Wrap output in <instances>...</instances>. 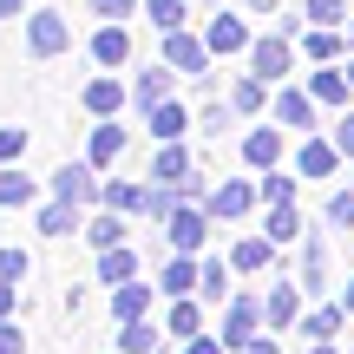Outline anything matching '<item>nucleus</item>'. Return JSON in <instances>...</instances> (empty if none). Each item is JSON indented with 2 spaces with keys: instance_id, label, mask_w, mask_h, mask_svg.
Instances as JSON below:
<instances>
[{
  "instance_id": "2",
  "label": "nucleus",
  "mask_w": 354,
  "mask_h": 354,
  "mask_svg": "<svg viewBox=\"0 0 354 354\" xmlns=\"http://www.w3.org/2000/svg\"><path fill=\"white\" fill-rule=\"evenodd\" d=\"M26 46H33V59H59V53L73 46V26L53 7H39V13H26Z\"/></svg>"
},
{
  "instance_id": "38",
  "label": "nucleus",
  "mask_w": 354,
  "mask_h": 354,
  "mask_svg": "<svg viewBox=\"0 0 354 354\" xmlns=\"http://www.w3.org/2000/svg\"><path fill=\"white\" fill-rule=\"evenodd\" d=\"M26 158V131L20 125H0V165H20Z\"/></svg>"
},
{
  "instance_id": "16",
  "label": "nucleus",
  "mask_w": 354,
  "mask_h": 354,
  "mask_svg": "<svg viewBox=\"0 0 354 354\" xmlns=\"http://www.w3.org/2000/svg\"><path fill=\"white\" fill-rule=\"evenodd\" d=\"M138 276V250H131V243H112V250H99V282H131Z\"/></svg>"
},
{
  "instance_id": "39",
  "label": "nucleus",
  "mask_w": 354,
  "mask_h": 354,
  "mask_svg": "<svg viewBox=\"0 0 354 354\" xmlns=\"http://www.w3.org/2000/svg\"><path fill=\"white\" fill-rule=\"evenodd\" d=\"M302 53H308V59H322V66H328V59H335V26H315V33L302 39Z\"/></svg>"
},
{
  "instance_id": "4",
  "label": "nucleus",
  "mask_w": 354,
  "mask_h": 354,
  "mask_svg": "<svg viewBox=\"0 0 354 354\" xmlns=\"http://www.w3.org/2000/svg\"><path fill=\"white\" fill-rule=\"evenodd\" d=\"M53 197H66V203H99L105 197V184H99V165H59L53 171Z\"/></svg>"
},
{
  "instance_id": "45",
  "label": "nucleus",
  "mask_w": 354,
  "mask_h": 354,
  "mask_svg": "<svg viewBox=\"0 0 354 354\" xmlns=\"http://www.w3.org/2000/svg\"><path fill=\"white\" fill-rule=\"evenodd\" d=\"M184 354H223V335H190Z\"/></svg>"
},
{
  "instance_id": "46",
  "label": "nucleus",
  "mask_w": 354,
  "mask_h": 354,
  "mask_svg": "<svg viewBox=\"0 0 354 354\" xmlns=\"http://www.w3.org/2000/svg\"><path fill=\"white\" fill-rule=\"evenodd\" d=\"M13 308H20V282H7V276H0V322H7Z\"/></svg>"
},
{
  "instance_id": "51",
  "label": "nucleus",
  "mask_w": 354,
  "mask_h": 354,
  "mask_svg": "<svg viewBox=\"0 0 354 354\" xmlns=\"http://www.w3.org/2000/svg\"><path fill=\"white\" fill-rule=\"evenodd\" d=\"M308 354H335V348H328V342H315V348H308Z\"/></svg>"
},
{
  "instance_id": "35",
  "label": "nucleus",
  "mask_w": 354,
  "mask_h": 354,
  "mask_svg": "<svg viewBox=\"0 0 354 354\" xmlns=\"http://www.w3.org/2000/svg\"><path fill=\"white\" fill-rule=\"evenodd\" d=\"M263 86H269V79H236V86H230V112H256V105H263Z\"/></svg>"
},
{
  "instance_id": "32",
  "label": "nucleus",
  "mask_w": 354,
  "mask_h": 354,
  "mask_svg": "<svg viewBox=\"0 0 354 354\" xmlns=\"http://www.w3.org/2000/svg\"><path fill=\"white\" fill-rule=\"evenodd\" d=\"M328 282V250H322V236H308V250H302V289H322Z\"/></svg>"
},
{
  "instance_id": "44",
  "label": "nucleus",
  "mask_w": 354,
  "mask_h": 354,
  "mask_svg": "<svg viewBox=\"0 0 354 354\" xmlns=\"http://www.w3.org/2000/svg\"><path fill=\"white\" fill-rule=\"evenodd\" d=\"M335 151L354 158V118H335Z\"/></svg>"
},
{
  "instance_id": "23",
  "label": "nucleus",
  "mask_w": 354,
  "mask_h": 354,
  "mask_svg": "<svg viewBox=\"0 0 354 354\" xmlns=\"http://www.w3.org/2000/svg\"><path fill=\"white\" fill-rule=\"evenodd\" d=\"M73 230H86V223H79V203L53 197L46 210H39V236H73Z\"/></svg>"
},
{
  "instance_id": "11",
  "label": "nucleus",
  "mask_w": 354,
  "mask_h": 354,
  "mask_svg": "<svg viewBox=\"0 0 354 354\" xmlns=\"http://www.w3.org/2000/svg\"><path fill=\"white\" fill-rule=\"evenodd\" d=\"M171 66H145V73L138 79H131V105H138V112H151V105H165L171 99Z\"/></svg>"
},
{
  "instance_id": "17",
  "label": "nucleus",
  "mask_w": 354,
  "mask_h": 354,
  "mask_svg": "<svg viewBox=\"0 0 354 354\" xmlns=\"http://www.w3.org/2000/svg\"><path fill=\"white\" fill-rule=\"evenodd\" d=\"M165 348V328H151V322H118V354H158Z\"/></svg>"
},
{
  "instance_id": "25",
  "label": "nucleus",
  "mask_w": 354,
  "mask_h": 354,
  "mask_svg": "<svg viewBox=\"0 0 354 354\" xmlns=\"http://www.w3.org/2000/svg\"><path fill=\"white\" fill-rule=\"evenodd\" d=\"M165 335H177V342H190V335H203L197 295H177V302H171V315H165Z\"/></svg>"
},
{
  "instance_id": "36",
  "label": "nucleus",
  "mask_w": 354,
  "mask_h": 354,
  "mask_svg": "<svg viewBox=\"0 0 354 354\" xmlns=\"http://www.w3.org/2000/svg\"><path fill=\"white\" fill-rule=\"evenodd\" d=\"M256 197H269V203H295V177H289V171H269L263 184H256Z\"/></svg>"
},
{
  "instance_id": "24",
  "label": "nucleus",
  "mask_w": 354,
  "mask_h": 354,
  "mask_svg": "<svg viewBox=\"0 0 354 354\" xmlns=\"http://www.w3.org/2000/svg\"><path fill=\"white\" fill-rule=\"evenodd\" d=\"M86 158H92V165H118V158H125V125H99V131H92V145H86Z\"/></svg>"
},
{
  "instance_id": "21",
  "label": "nucleus",
  "mask_w": 354,
  "mask_h": 354,
  "mask_svg": "<svg viewBox=\"0 0 354 354\" xmlns=\"http://www.w3.org/2000/svg\"><path fill=\"white\" fill-rule=\"evenodd\" d=\"M203 39H210V53H250V26H243V20H230V13H216Z\"/></svg>"
},
{
  "instance_id": "27",
  "label": "nucleus",
  "mask_w": 354,
  "mask_h": 354,
  "mask_svg": "<svg viewBox=\"0 0 354 354\" xmlns=\"http://www.w3.org/2000/svg\"><path fill=\"white\" fill-rule=\"evenodd\" d=\"M308 92H315V105H348L354 79H348V73H335V66H328V73H315V79H308Z\"/></svg>"
},
{
  "instance_id": "48",
  "label": "nucleus",
  "mask_w": 354,
  "mask_h": 354,
  "mask_svg": "<svg viewBox=\"0 0 354 354\" xmlns=\"http://www.w3.org/2000/svg\"><path fill=\"white\" fill-rule=\"evenodd\" d=\"M26 7V0H0V20H13V13H20Z\"/></svg>"
},
{
  "instance_id": "14",
  "label": "nucleus",
  "mask_w": 354,
  "mask_h": 354,
  "mask_svg": "<svg viewBox=\"0 0 354 354\" xmlns=\"http://www.w3.org/2000/svg\"><path fill=\"white\" fill-rule=\"evenodd\" d=\"M39 197V184L26 177L20 165H0V210H26V203Z\"/></svg>"
},
{
  "instance_id": "8",
  "label": "nucleus",
  "mask_w": 354,
  "mask_h": 354,
  "mask_svg": "<svg viewBox=\"0 0 354 354\" xmlns=\"http://www.w3.org/2000/svg\"><path fill=\"white\" fill-rule=\"evenodd\" d=\"M79 99H86V112H92V118H118V112H125V79L99 73L86 92H79Z\"/></svg>"
},
{
  "instance_id": "1",
  "label": "nucleus",
  "mask_w": 354,
  "mask_h": 354,
  "mask_svg": "<svg viewBox=\"0 0 354 354\" xmlns=\"http://www.w3.org/2000/svg\"><path fill=\"white\" fill-rule=\"evenodd\" d=\"M165 66L171 73H184V79H210V39H197V33H165Z\"/></svg>"
},
{
  "instance_id": "6",
  "label": "nucleus",
  "mask_w": 354,
  "mask_h": 354,
  "mask_svg": "<svg viewBox=\"0 0 354 354\" xmlns=\"http://www.w3.org/2000/svg\"><path fill=\"white\" fill-rule=\"evenodd\" d=\"M289 66H295V46H289L282 33H269V39H250V73H256V79H282Z\"/></svg>"
},
{
  "instance_id": "52",
  "label": "nucleus",
  "mask_w": 354,
  "mask_h": 354,
  "mask_svg": "<svg viewBox=\"0 0 354 354\" xmlns=\"http://www.w3.org/2000/svg\"><path fill=\"white\" fill-rule=\"evenodd\" d=\"M348 46H354V26H348Z\"/></svg>"
},
{
  "instance_id": "40",
  "label": "nucleus",
  "mask_w": 354,
  "mask_h": 354,
  "mask_svg": "<svg viewBox=\"0 0 354 354\" xmlns=\"http://www.w3.org/2000/svg\"><path fill=\"white\" fill-rule=\"evenodd\" d=\"M26 269H33L26 250H0V276H7V282H26Z\"/></svg>"
},
{
  "instance_id": "19",
  "label": "nucleus",
  "mask_w": 354,
  "mask_h": 354,
  "mask_svg": "<svg viewBox=\"0 0 354 354\" xmlns=\"http://www.w3.org/2000/svg\"><path fill=\"white\" fill-rule=\"evenodd\" d=\"M335 158L342 151H335L328 138H308L302 151H295V177H335Z\"/></svg>"
},
{
  "instance_id": "37",
  "label": "nucleus",
  "mask_w": 354,
  "mask_h": 354,
  "mask_svg": "<svg viewBox=\"0 0 354 354\" xmlns=\"http://www.w3.org/2000/svg\"><path fill=\"white\" fill-rule=\"evenodd\" d=\"M302 20H315V26H342L348 13H342V0H302Z\"/></svg>"
},
{
  "instance_id": "54",
  "label": "nucleus",
  "mask_w": 354,
  "mask_h": 354,
  "mask_svg": "<svg viewBox=\"0 0 354 354\" xmlns=\"http://www.w3.org/2000/svg\"><path fill=\"white\" fill-rule=\"evenodd\" d=\"M158 354H165V348H158Z\"/></svg>"
},
{
  "instance_id": "9",
  "label": "nucleus",
  "mask_w": 354,
  "mask_h": 354,
  "mask_svg": "<svg viewBox=\"0 0 354 354\" xmlns=\"http://www.w3.org/2000/svg\"><path fill=\"white\" fill-rule=\"evenodd\" d=\"M263 322L269 328H302V295H295L289 282H276V289L263 295Z\"/></svg>"
},
{
  "instance_id": "42",
  "label": "nucleus",
  "mask_w": 354,
  "mask_h": 354,
  "mask_svg": "<svg viewBox=\"0 0 354 354\" xmlns=\"http://www.w3.org/2000/svg\"><path fill=\"white\" fill-rule=\"evenodd\" d=\"M328 223H354V190H335L328 197Z\"/></svg>"
},
{
  "instance_id": "15",
  "label": "nucleus",
  "mask_w": 354,
  "mask_h": 354,
  "mask_svg": "<svg viewBox=\"0 0 354 354\" xmlns=\"http://www.w3.org/2000/svg\"><path fill=\"white\" fill-rule=\"evenodd\" d=\"M243 158H250L256 171H276V158H282V131H276V125H256L250 138H243Z\"/></svg>"
},
{
  "instance_id": "43",
  "label": "nucleus",
  "mask_w": 354,
  "mask_h": 354,
  "mask_svg": "<svg viewBox=\"0 0 354 354\" xmlns=\"http://www.w3.org/2000/svg\"><path fill=\"white\" fill-rule=\"evenodd\" d=\"M131 7H138V0H92V13H99V20H125Z\"/></svg>"
},
{
  "instance_id": "7",
  "label": "nucleus",
  "mask_w": 354,
  "mask_h": 354,
  "mask_svg": "<svg viewBox=\"0 0 354 354\" xmlns=\"http://www.w3.org/2000/svg\"><path fill=\"white\" fill-rule=\"evenodd\" d=\"M250 203H256V184H243V177H230V184H216L210 197H203V210H210V216H223V223H236V216L250 210Z\"/></svg>"
},
{
  "instance_id": "29",
  "label": "nucleus",
  "mask_w": 354,
  "mask_h": 354,
  "mask_svg": "<svg viewBox=\"0 0 354 354\" xmlns=\"http://www.w3.org/2000/svg\"><path fill=\"white\" fill-rule=\"evenodd\" d=\"M263 236H269V243H295V236H302V216H295V203H269Z\"/></svg>"
},
{
  "instance_id": "41",
  "label": "nucleus",
  "mask_w": 354,
  "mask_h": 354,
  "mask_svg": "<svg viewBox=\"0 0 354 354\" xmlns=\"http://www.w3.org/2000/svg\"><path fill=\"white\" fill-rule=\"evenodd\" d=\"M0 354H26V335H20V322H0Z\"/></svg>"
},
{
  "instance_id": "31",
  "label": "nucleus",
  "mask_w": 354,
  "mask_h": 354,
  "mask_svg": "<svg viewBox=\"0 0 354 354\" xmlns=\"http://www.w3.org/2000/svg\"><path fill=\"white\" fill-rule=\"evenodd\" d=\"M197 295L203 302H230V263H203L197 269Z\"/></svg>"
},
{
  "instance_id": "49",
  "label": "nucleus",
  "mask_w": 354,
  "mask_h": 354,
  "mask_svg": "<svg viewBox=\"0 0 354 354\" xmlns=\"http://www.w3.org/2000/svg\"><path fill=\"white\" fill-rule=\"evenodd\" d=\"M243 7H256V13H269V7H282V0H243Z\"/></svg>"
},
{
  "instance_id": "5",
  "label": "nucleus",
  "mask_w": 354,
  "mask_h": 354,
  "mask_svg": "<svg viewBox=\"0 0 354 354\" xmlns=\"http://www.w3.org/2000/svg\"><path fill=\"white\" fill-rule=\"evenodd\" d=\"M256 328H263V302H256V295H230L223 302V348L256 342Z\"/></svg>"
},
{
  "instance_id": "3",
  "label": "nucleus",
  "mask_w": 354,
  "mask_h": 354,
  "mask_svg": "<svg viewBox=\"0 0 354 354\" xmlns=\"http://www.w3.org/2000/svg\"><path fill=\"white\" fill-rule=\"evenodd\" d=\"M165 236H171V250L197 256V250H203V236H210V210H197V203H177V210L165 216Z\"/></svg>"
},
{
  "instance_id": "28",
  "label": "nucleus",
  "mask_w": 354,
  "mask_h": 354,
  "mask_svg": "<svg viewBox=\"0 0 354 354\" xmlns=\"http://www.w3.org/2000/svg\"><path fill=\"white\" fill-rule=\"evenodd\" d=\"M276 118H282V125H295V131H302L308 118H315V92H276Z\"/></svg>"
},
{
  "instance_id": "12",
  "label": "nucleus",
  "mask_w": 354,
  "mask_h": 354,
  "mask_svg": "<svg viewBox=\"0 0 354 354\" xmlns=\"http://www.w3.org/2000/svg\"><path fill=\"white\" fill-rule=\"evenodd\" d=\"M92 59H99L105 73H118V66L131 59V39H125V26H99V33H92Z\"/></svg>"
},
{
  "instance_id": "26",
  "label": "nucleus",
  "mask_w": 354,
  "mask_h": 354,
  "mask_svg": "<svg viewBox=\"0 0 354 354\" xmlns=\"http://www.w3.org/2000/svg\"><path fill=\"white\" fill-rule=\"evenodd\" d=\"M86 243L92 250H112V243H125V210H99L86 223Z\"/></svg>"
},
{
  "instance_id": "50",
  "label": "nucleus",
  "mask_w": 354,
  "mask_h": 354,
  "mask_svg": "<svg viewBox=\"0 0 354 354\" xmlns=\"http://www.w3.org/2000/svg\"><path fill=\"white\" fill-rule=\"evenodd\" d=\"M342 308H348V315H354V276H348V295H342Z\"/></svg>"
},
{
  "instance_id": "47",
  "label": "nucleus",
  "mask_w": 354,
  "mask_h": 354,
  "mask_svg": "<svg viewBox=\"0 0 354 354\" xmlns=\"http://www.w3.org/2000/svg\"><path fill=\"white\" fill-rule=\"evenodd\" d=\"M236 354H282V342H269V335H256V342H243Z\"/></svg>"
},
{
  "instance_id": "33",
  "label": "nucleus",
  "mask_w": 354,
  "mask_h": 354,
  "mask_svg": "<svg viewBox=\"0 0 354 354\" xmlns=\"http://www.w3.org/2000/svg\"><path fill=\"white\" fill-rule=\"evenodd\" d=\"M145 13L158 20V33H177V26L190 20V7H184V0H145Z\"/></svg>"
},
{
  "instance_id": "30",
  "label": "nucleus",
  "mask_w": 354,
  "mask_h": 354,
  "mask_svg": "<svg viewBox=\"0 0 354 354\" xmlns=\"http://www.w3.org/2000/svg\"><path fill=\"white\" fill-rule=\"evenodd\" d=\"M263 263H269V236H243L236 250H230V269H243V276H256Z\"/></svg>"
},
{
  "instance_id": "53",
  "label": "nucleus",
  "mask_w": 354,
  "mask_h": 354,
  "mask_svg": "<svg viewBox=\"0 0 354 354\" xmlns=\"http://www.w3.org/2000/svg\"><path fill=\"white\" fill-rule=\"evenodd\" d=\"M348 79H354V59H348Z\"/></svg>"
},
{
  "instance_id": "22",
  "label": "nucleus",
  "mask_w": 354,
  "mask_h": 354,
  "mask_svg": "<svg viewBox=\"0 0 354 354\" xmlns=\"http://www.w3.org/2000/svg\"><path fill=\"white\" fill-rule=\"evenodd\" d=\"M145 118H151V131H158V138H165V145H177V138H184V131H190V112H184V105H177V99L151 105V112H145Z\"/></svg>"
},
{
  "instance_id": "18",
  "label": "nucleus",
  "mask_w": 354,
  "mask_h": 354,
  "mask_svg": "<svg viewBox=\"0 0 354 354\" xmlns=\"http://www.w3.org/2000/svg\"><path fill=\"white\" fill-rule=\"evenodd\" d=\"M197 269H203V263H190V256L177 250L171 263H165V276H158V289H165L171 302H177V295H197Z\"/></svg>"
},
{
  "instance_id": "13",
  "label": "nucleus",
  "mask_w": 354,
  "mask_h": 354,
  "mask_svg": "<svg viewBox=\"0 0 354 354\" xmlns=\"http://www.w3.org/2000/svg\"><path fill=\"white\" fill-rule=\"evenodd\" d=\"M151 177H158V184H165V190H184V184H190V151H184V138H177V145H165V151H158V165H151Z\"/></svg>"
},
{
  "instance_id": "20",
  "label": "nucleus",
  "mask_w": 354,
  "mask_h": 354,
  "mask_svg": "<svg viewBox=\"0 0 354 354\" xmlns=\"http://www.w3.org/2000/svg\"><path fill=\"white\" fill-rule=\"evenodd\" d=\"M145 308H151V282L131 276V282H118V289H112V315H118V322H138Z\"/></svg>"
},
{
  "instance_id": "10",
  "label": "nucleus",
  "mask_w": 354,
  "mask_h": 354,
  "mask_svg": "<svg viewBox=\"0 0 354 354\" xmlns=\"http://www.w3.org/2000/svg\"><path fill=\"white\" fill-rule=\"evenodd\" d=\"M105 210H125V216H145L151 210V184H125V177H105Z\"/></svg>"
},
{
  "instance_id": "34",
  "label": "nucleus",
  "mask_w": 354,
  "mask_h": 354,
  "mask_svg": "<svg viewBox=\"0 0 354 354\" xmlns=\"http://www.w3.org/2000/svg\"><path fill=\"white\" fill-rule=\"evenodd\" d=\"M348 308H315V315H302V335H315V342H328V335H342Z\"/></svg>"
}]
</instances>
